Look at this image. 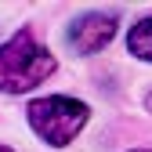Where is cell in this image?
I'll return each mask as SVG.
<instances>
[{
	"label": "cell",
	"instance_id": "obj_1",
	"mask_svg": "<svg viewBox=\"0 0 152 152\" xmlns=\"http://www.w3.org/2000/svg\"><path fill=\"white\" fill-rule=\"evenodd\" d=\"M58 69L54 54L33 36V29H18L11 40L0 44V91L4 94H26L36 83Z\"/></svg>",
	"mask_w": 152,
	"mask_h": 152
},
{
	"label": "cell",
	"instance_id": "obj_2",
	"mask_svg": "<svg viewBox=\"0 0 152 152\" xmlns=\"http://www.w3.org/2000/svg\"><path fill=\"white\" fill-rule=\"evenodd\" d=\"M26 120L33 127V134L51 148H65L76 141V134L87 127L91 109L80 98H65V94H47V98H36L26 109Z\"/></svg>",
	"mask_w": 152,
	"mask_h": 152
},
{
	"label": "cell",
	"instance_id": "obj_3",
	"mask_svg": "<svg viewBox=\"0 0 152 152\" xmlns=\"http://www.w3.org/2000/svg\"><path fill=\"white\" fill-rule=\"evenodd\" d=\"M116 26H120V18L112 11H87L69 26L65 40L76 54H94V51L109 47V40L116 36Z\"/></svg>",
	"mask_w": 152,
	"mask_h": 152
},
{
	"label": "cell",
	"instance_id": "obj_4",
	"mask_svg": "<svg viewBox=\"0 0 152 152\" xmlns=\"http://www.w3.org/2000/svg\"><path fill=\"white\" fill-rule=\"evenodd\" d=\"M127 51L141 62H152V18H141V22L130 26L127 33Z\"/></svg>",
	"mask_w": 152,
	"mask_h": 152
},
{
	"label": "cell",
	"instance_id": "obj_5",
	"mask_svg": "<svg viewBox=\"0 0 152 152\" xmlns=\"http://www.w3.org/2000/svg\"><path fill=\"white\" fill-rule=\"evenodd\" d=\"M145 109H148V112H152V91H148V98H145Z\"/></svg>",
	"mask_w": 152,
	"mask_h": 152
},
{
	"label": "cell",
	"instance_id": "obj_6",
	"mask_svg": "<svg viewBox=\"0 0 152 152\" xmlns=\"http://www.w3.org/2000/svg\"><path fill=\"white\" fill-rule=\"evenodd\" d=\"M0 152H15V148H7V145H0Z\"/></svg>",
	"mask_w": 152,
	"mask_h": 152
},
{
	"label": "cell",
	"instance_id": "obj_7",
	"mask_svg": "<svg viewBox=\"0 0 152 152\" xmlns=\"http://www.w3.org/2000/svg\"><path fill=\"white\" fill-rule=\"evenodd\" d=\"M130 152H152V148H130Z\"/></svg>",
	"mask_w": 152,
	"mask_h": 152
}]
</instances>
